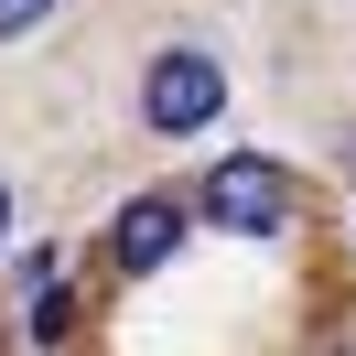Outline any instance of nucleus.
<instances>
[{
  "label": "nucleus",
  "instance_id": "nucleus-1",
  "mask_svg": "<svg viewBox=\"0 0 356 356\" xmlns=\"http://www.w3.org/2000/svg\"><path fill=\"white\" fill-rule=\"evenodd\" d=\"M216 108H227V76H216V54H195V44L152 54V76H140V119H152V130H205Z\"/></svg>",
  "mask_w": 356,
  "mask_h": 356
},
{
  "label": "nucleus",
  "instance_id": "nucleus-2",
  "mask_svg": "<svg viewBox=\"0 0 356 356\" xmlns=\"http://www.w3.org/2000/svg\"><path fill=\"white\" fill-rule=\"evenodd\" d=\"M205 216H216V227H238V238H270V227L291 216V184H281V162H259V152L216 162V173H205Z\"/></svg>",
  "mask_w": 356,
  "mask_h": 356
},
{
  "label": "nucleus",
  "instance_id": "nucleus-3",
  "mask_svg": "<svg viewBox=\"0 0 356 356\" xmlns=\"http://www.w3.org/2000/svg\"><path fill=\"white\" fill-rule=\"evenodd\" d=\"M173 238H184V205H173V195L119 205V270H162V259H173Z\"/></svg>",
  "mask_w": 356,
  "mask_h": 356
},
{
  "label": "nucleus",
  "instance_id": "nucleus-4",
  "mask_svg": "<svg viewBox=\"0 0 356 356\" xmlns=\"http://www.w3.org/2000/svg\"><path fill=\"white\" fill-rule=\"evenodd\" d=\"M65 324H76V291H44V302H33V334H44V346H65Z\"/></svg>",
  "mask_w": 356,
  "mask_h": 356
},
{
  "label": "nucleus",
  "instance_id": "nucleus-5",
  "mask_svg": "<svg viewBox=\"0 0 356 356\" xmlns=\"http://www.w3.org/2000/svg\"><path fill=\"white\" fill-rule=\"evenodd\" d=\"M44 11H54V0H0V33H33Z\"/></svg>",
  "mask_w": 356,
  "mask_h": 356
},
{
  "label": "nucleus",
  "instance_id": "nucleus-6",
  "mask_svg": "<svg viewBox=\"0 0 356 356\" xmlns=\"http://www.w3.org/2000/svg\"><path fill=\"white\" fill-rule=\"evenodd\" d=\"M0 238H11V184H0Z\"/></svg>",
  "mask_w": 356,
  "mask_h": 356
}]
</instances>
